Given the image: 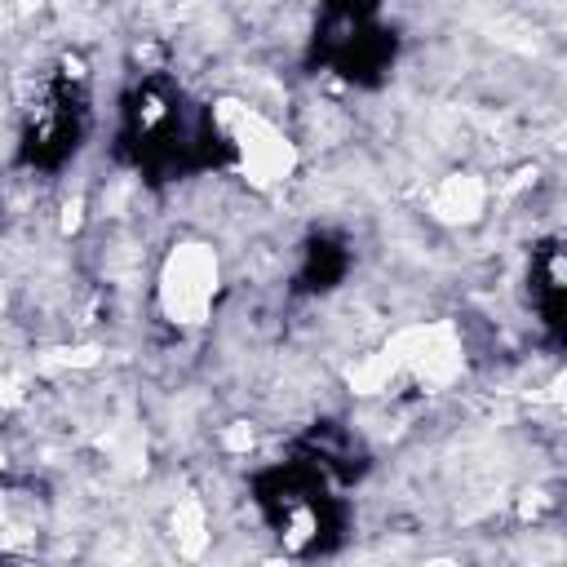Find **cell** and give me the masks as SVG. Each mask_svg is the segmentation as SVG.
<instances>
[{"label": "cell", "mask_w": 567, "mask_h": 567, "mask_svg": "<svg viewBox=\"0 0 567 567\" xmlns=\"http://www.w3.org/2000/svg\"><path fill=\"white\" fill-rule=\"evenodd\" d=\"M115 155L146 186H168L221 168L213 102L195 97L164 66L137 71L120 97Z\"/></svg>", "instance_id": "1"}, {"label": "cell", "mask_w": 567, "mask_h": 567, "mask_svg": "<svg viewBox=\"0 0 567 567\" xmlns=\"http://www.w3.org/2000/svg\"><path fill=\"white\" fill-rule=\"evenodd\" d=\"M248 501L288 563H319L346 545V501L341 483L310 461L301 447L284 461L261 465L248 478Z\"/></svg>", "instance_id": "2"}, {"label": "cell", "mask_w": 567, "mask_h": 567, "mask_svg": "<svg viewBox=\"0 0 567 567\" xmlns=\"http://www.w3.org/2000/svg\"><path fill=\"white\" fill-rule=\"evenodd\" d=\"M93 128V66L80 49H62L35 71L18 111L13 159L31 177H58Z\"/></svg>", "instance_id": "3"}, {"label": "cell", "mask_w": 567, "mask_h": 567, "mask_svg": "<svg viewBox=\"0 0 567 567\" xmlns=\"http://www.w3.org/2000/svg\"><path fill=\"white\" fill-rule=\"evenodd\" d=\"M306 62L337 84L377 89L399 62V31L372 4H328L310 22Z\"/></svg>", "instance_id": "4"}, {"label": "cell", "mask_w": 567, "mask_h": 567, "mask_svg": "<svg viewBox=\"0 0 567 567\" xmlns=\"http://www.w3.org/2000/svg\"><path fill=\"white\" fill-rule=\"evenodd\" d=\"M159 306L177 328H195L208 319V310L217 306V257L208 244H182L177 252H168L159 275Z\"/></svg>", "instance_id": "5"}, {"label": "cell", "mask_w": 567, "mask_h": 567, "mask_svg": "<svg viewBox=\"0 0 567 567\" xmlns=\"http://www.w3.org/2000/svg\"><path fill=\"white\" fill-rule=\"evenodd\" d=\"M350 239L337 235V230H310L301 244H297V257H292V292L297 297H328L346 284L350 275Z\"/></svg>", "instance_id": "6"}, {"label": "cell", "mask_w": 567, "mask_h": 567, "mask_svg": "<svg viewBox=\"0 0 567 567\" xmlns=\"http://www.w3.org/2000/svg\"><path fill=\"white\" fill-rule=\"evenodd\" d=\"M567 270H563V239H536L532 257H527V306L540 323V332L558 346L563 337V297H567Z\"/></svg>", "instance_id": "7"}]
</instances>
